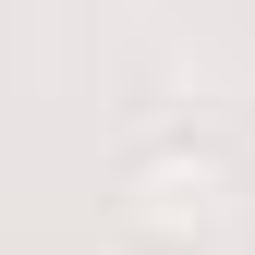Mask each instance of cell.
I'll return each mask as SVG.
<instances>
[{"mask_svg":"<svg viewBox=\"0 0 255 255\" xmlns=\"http://www.w3.org/2000/svg\"><path fill=\"white\" fill-rule=\"evenodd\" d=\"M219 195H231V170H219V146H146L134 170H122V243H146V255H195L207 243V219Z\"/></svg>","mask_w":255,"mask_h":255,"instance_id":"6da1fadb","label":"cell"}]
</instances>
